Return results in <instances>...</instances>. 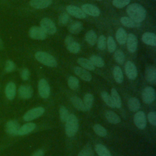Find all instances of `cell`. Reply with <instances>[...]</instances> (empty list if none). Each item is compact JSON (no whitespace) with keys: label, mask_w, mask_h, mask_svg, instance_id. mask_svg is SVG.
Wrapping results in <instances>:
<instances>
[{"label":"cell","mask_w":156,"mask_h":156,"mask_svg":"<svg viewBox=\"0 0 156 156\" xmlns=\"http://www.w3.org/2000/svg\"><path fill=\"white\" fill-rule=\"evenodd\" d=\"M114 58L115 61L120 64L122 65L124 63V61H125V55L124 52L120 50V49H117L114 54Z\"/></svg>","instance_id":"obj_39"},{"label":"cell","mask_w":156,"mask_h":156,"mask_svg":"<svg viewBox=\"0 0 156 156\" xmlns=\"http://www.w3.org/2000/svg\"><path fill=\"white\" fill-rule=\"evenodd\" d=\"M35 57L37 61L47 66L56 67L57 66V62L55 58L48 52L38 51L35 54Z\"/></svg>","instance_id":"obj_3"},{"label":"cell","mask_w":156,"mask_h":156,"mask_svg":"<svg viewBox=\"0 0 156 156\" xmlns=\"http://www.w3.org/2000/svg\"><path fill=\"white\" fill-rule=\"evenodd\" d=\"M29 35L32 39L38 40H43L47 37V34L44 31L38 26L31 27L29 30Z\"/></svg>","instance_id":"obj_9"},{"label":"cell","mask_w":156,"mask_h":156,"mask_svg":"<svg viewBox=\"0 0 156 156\" xmlns=\"http://www.w3.org/2000/svg\"><path fill=\"white\" fill-rule=\"evenodd\" d=\"M71 102L73 105L78 110L82 112H86L83 101L78 96H74L71 98Z\"/></svg>","instance_id":"obj_25"},{"label":"cell","mask_w":156,"mask_h":156,"mask_svg":"<svg viewBox=\"0 0 156 156\" xmlns=\"http://www.w3.org/2000/svg\"><path fill=\"white\" fill-rule=\"evenodd\" d=\"M130 1V0H113L112 4L118 9H121L128 5Z\"/></svg>","instance_id":"obj_44"},{"label":"cell","mask_w":156,"mask_h":156,"mask_svg":"<svg viewBox=\"0 0 156 156\" xmlns=\"http://www.w3.org/2000/svg\"><path fill=\"white\" fill-rule=\"evenodd\" d=\"M142 41L146 44L155 46H156V35L152 32H145L141 37Z\"/></svg>","instance_id":"obj_21"},{"label":"cell","mask_w":156,"mask_h":156,"mask_svg":"<svg viewBox=\"0 0 156 156\" xmlns=\"http://www.w3.org/2000/svg\"><path fill=\"white\" fill-rule=\"evenodd\" d=\"M44 151L42 149H38L33 153L32 156H43Z\"/></svg>","instance_id":"obj_49"},{"label":"cell","mask_w":156,"mask_h":156,"mask_svg":"<svg viewBox=\"0 0 156 156\" xmlns=\"http://www.w3.org/2000/svg\"><path fill=\"white\" fill-rule=\"evenodd\" d=\"M96 43H97L98 48L100 50L103 51L106 48V46H107V38L104 35H101L97 39Z\"/></svg>","instance_id":"obj_41"},{"label":"cell","mask_w":156,"mask_h":156,"mask_svg":"<svg viewBox=\"0 0 156 156\" xmlns=\"http://www.w3.org/2000/svg\"><path fill=\"white\" fill-rule=\"evenodd\" d=\"M65 44L67 49L73 54H77L80 50V44L76 41L70 35L66 37L65 39Z\"/></svg>","instance_id":"obj_8"},{"label":"cell","mask_w":156,"mask_h":156,"mask_svg":"<svg viewBox=\"0 0 156 156\" xmlns=\"http://www.w3.org/2000/svg\"><path fill=\"white\" fill-rule=\"evenodd\" d=\"M16 93V87L14 82H10L7 83L5 88V94L9 100H12L15 98Z\"/></svg>","instance_id":"obj_19"},{"label":"cell","mask_w":156,"mask_h":156,"mask_svg":"<svg viewBox=\"0 0 156 156\" xmlns=\"http://www.w3.org/2000/svg\"><path fill=\"white\" fill-rule=\"evenodd\" d=\"M30 76V72L27 68H23L21 72V77L23 80H27Z\"/></svg>","instance_id":"obj_48"},{"label":"cell","mask_w":156,"mask_h":156,"mask_svg":"<svg viewBox=\"0 0 156 156\" xmlns=\"http://www.w3.org/2000/svg\"><path fill=\"white\" fill-rule=\"evenodd\" d=\"M133 122L136 127L140 129H144L146 126V118L143 111H138L133 116Z\"/></svg>","instance_id":"obj_10"},{"label":"cell","mask_w":156,"mask_h":156,"mask_svg":"<svg viewBox=\"0 0 156 156\" xmlns=\"http://www.w3.org/2000/svg\"><path fill=\"white\" fill-rule=\"evenodd\" d=\"M16 68L15 63L10 60H7L5 62V71L6 73H11L15 70Z\"/></svg>","instance_id":"obj_45"},{"label":"cell","mask_w":156,"mask_h":156,"mask_svg":"<svg viewBox=\"0 0 156 156\" xmlns=\"http://www.w3.org/2000/svg\"><path fill=\"white\" fill-rule=\"evenodd\" d=\"M18 94L19 97L21 99H30L33 95L32 88L28 85H22L18 88Z\"/></svg>","instance_id":"obj_12"},{"label":"cell","mask_w":156,"mask_h":156,"mask_svg":"<svg viewBox=\"0 0 156 156\" xmlns=\"http://www.w3.org/2000/svg\"><path fill=\"white\" fill-rule=\"evenodd\" d=\"M111 97L113 99L115 107L119 108L121 107V99L118 92L115 88L111 89Z\"/></svg>","instance_id":"obj_30"},{"label":"cell","mask_w":156,"mask_h":156,"mask_svg":"<svg viewBox=\"0 0 156 156\" xmlns=\"http://www.w3.org/2000/svg\"><path fill=\"white\" fill-rule=\"evenodd\" d=\"M65 133L68 137L74 136L79 129V121L77 116L74 114H69L65 122Z\"/></svg>","instance_id":"obj_2"},{"label":"cell","mask_w":156,"mask_h":156,"mask_svg":"<svg viewBox=\"0 0 156 156\" xmlns=\"http://www.w3.org/2000/svg\"><path fill=\"white\" fill-rule=\"evenodd\" d=\"M120 21L123 26L127 27H130V28L138 27L141 25L140 23H138L135 20H132V18H130V17H127V16H122L120 19Z\"/></svg>","instance_id":"obj_23"},{"label":"cell","mask_w":156,"mask_h":156,"mask_svg":"<svg viewBox=\"0 0 156 156\" xmlns=\"http://www.w3.org/2000/svg\"><path fill=\"white\" fill-rule=\"evenodd\" d=\"M77 156H93V152L91 147L89 146L85 147L79 152Z\"/></svg>","instance_id":"obj_46"},{"label":"cell","mask_w":156,"mask_h":156,"mask_svg":"<svg viewBox=\"0 0 156 156\" xmlns=\"http://www.w3.org/2000/svg\"><path fill=\"white\" fill-rule=\"evenodd\" d=\"M90 60L94 66H97L98 68L103 67L105 64L104 60L101 57L95 55H91L90 58Z\"/></svg>","instance_id":"obj_35"},{"label":"cell","mask_w":156,"mask_h":156,"mask_svg":"<svg viewBox=\"0 0 156 156\" xmlns=\"http://www.w3.org/2000/svg\"><path fill=\"white\" fill-rule=\"evenodd\" d=\"M36 128V124L34 122H27L23 124L22 126H20L18 132V135H24L32 132Z\"/></svg>","instance_id":"obj_22"},{"label":"cell","mask_w":156,"mask_h":156,"mask_svg":"<svg viewBox=\"0 0 156 156\" xmlns=\"http://www.w3.org/2000/svg\"><path fill=\"white\" fill-rule=\"evenodd\" d=\"M93 101H94V97L93 94H91V93H87L85 94L83 97V102L86 112L91 109L93 105Z\"/></svg>","instance_id":"obj_33"},{"label":"cell","mask_w":156,"mask_h":156,"mask_svg":"<svg viewBox=\"0 0 156 156\" xmlns=\"http://www.w3.org/2000/svg\"><path fill=\"white\" fill-rule=\"evenodd\" d=\"M77 63L82 66V68L90 71L94 69V66L92 64L91 61L87 58L80 57L77 59Z\"/></svg>","instance_id":"obj_29"},{"label":"cell","mask_w":156,"mask_h":156,"mask_svg":"<svg viewBox=\"0 0 156 156\" xmlns=\"http://www.w3.org/2000/svg\"><path fill=\"white\" fill-rule=\"evenodd\" d=\"M69 16L68 13H63L60 15L58 16V24L61 26H64L66 25L69 21Z\"/></svg>","instance_id":"obj_43"},{"label":"cell","mask_w":156,"mask_h":156,"mask_svg":"<svg viewBox=\"0 0 156 156\" xmlns=\"http://www.w3.org/2000/svg\"><path fill=\"white\" fill-rule=\"evenodd\" d=\"M68 85L71 90H77L79 87V81L77 77L69 76L68 79Z\"/></svg>","instance_id":"obj_36"},{"label":"cell","mask_w":156,"mask_h":156,"mask_svg":"<svg viewBox=\"0 0 156 156\" xmlns=\"http://www.w3.org/2000/svg\"><path fill=\"white\" fill-rule=\"evenodd\" d=\"M125 72L127 77L130 80H135L138 76L136 66L131 61H127L125 64Z\"/></svg>","instance_id":"obj_11"},{"label":"cell","mask_w":156,"mask_h":156,"mask_svg":"<svg viewBox=\"0 0 156 156\" xmlns=\"http://www.w3.org/2000/svg\"><path fill=\"white\" fill-rule=\"evenodd\" d=\"M107 49H108V51L109 52L112 53L115 51L116 47V43L112 37L109 36L107 38Z\"/></svg>","instance_id":"obj_42"},{"label":"cell","mask_w":156,"mask_h":156,"mask_svg":"<svg viewBox=\"0 0 156 156\" xmlns=\"http://www.w3.org/2000/svg\"><path fill=\"white\" fill-rule=\"evenodd\" d=\"M93 130L96 133V134L99 136L103 137L106 136L107 134L106 129L102 125L99 124H96L94 125Z\"/></svg>","instance_id":"obj_38"},{"label":"cell","mask_w":156,"mask_h":156,"mask_svg":"<svg viewBox=\"0 0 156 156\" xmlns=\"http://www.w3.org/2000/svg\"><path fill=\"white\" fill-rule=\"evenodd\" d=\"M142 99L145 104H151L155 99V91L154 88L147 86L142 91Z\"/></svg>","instance_id":"obj_7"},{"label":"cell","mask_w":156,"mask_h":156,"mask_svg":"<svg viewBox=\"0 0 156 156\" xmlns=\"http://www.w3.org/2000/svg\"><path fill=\"white\" fill-rule=\"evenodd\" d=\"M3 47V42L2 41V40L0 38V49H2Z\"/></svg>","instance_id":"obj_50"},{"label":"cell","mask_w":156,"mask_h":156,"mask_svg":"<svg viewBox=\"0 0 156 156\" xmlns=\"http://www.w3.org/2000/svg\"><path fill=\"white\" fill-rule=\"evenodd\" d=\"M69 112L65 106H61L59 108V116L61 121L65 122L69 116Z\"/></svg>","instance_id":"obj_40"},{"label":"cell","mask_w":156,"mask_h":156,"mask_svg":"<svg viewBox=\"0 0 156 156\" xmlns=\"http://www.w3.org/2000/svg\"><path fill=\"white\" fill-rule=\"evenodd\" d=\"M52 2V0H30V5L37 9H42L49 7Z\"/></svg>","instance_id":"obj_20"},{"label":"cell","mask_w":156,"mask_h":156,"mask_svg":"<svg viewBox=\"0 0 156 156\" xmlns=\"http://www.w3.org/2000/svg\"><path fill=\"white\" fill-rule=\"evenodd\" d=\"M82 10L85 13L93 16H98L100 15V10L98 7L91 4H84L82 5Z\"/></svg>","instance_id":"obj_14"},{"label":"cell","mask_w":156,"mask_h":156,"mask_svg":"<svg viewBox=\"0 0 156 156\" xmlns=\"http://www.w3.org/2000/svg\"><path fill=\"white\" fill-rule=\"evenodd\" d=\"M126 43H127V48L130 52L133 53L136 51L138 47V39L134 34H128Z\"/></svg>","instance_id":"obj_15"},{"label":"cell","mask_w":156,"mask_h":156,"mask_svg":"<svg viewBox=\"0 0 156 156\" xmlns=\"http://www.w3.org/2000/svg\"><path fill=\"white\" fill-rule=\"evenodd\" d=\"M113 76L118 83H121L123 82V74L119 66H115L114 67L113 69Z\"/></svg>","instance_id":"obj_32"},{"label":"cell","mask_w":156,"mask_h":156,"mask_svg":"<svg viewBox=\"0 0 156 156\" xmlns=\"http://www.w3.org/2000/svg\"><path fill=\"white\" fill-rule=\"evenodd\" d=\"M105 118L107 119V120L112 124H118L121 122V118L120 117L114 112L111 111V110H108L107 111L105 112Z\"/></svg>","instance_id":"obj_24"},{"label":"cell","mask_w":156,"mask_h":156,"mask_svg":"<svg viewBox=\"0 0 156 156\" xmlns=\"http://www.w3.org/2000/svg\"><path fill=\"white\" fill-rule=\"evenodd\" d=\"M40 27L46 34L54 35L57 32V27L54 23L48 18H43L40 23Z\"/></svg>","instance_id":"obj_4"},{"label":"cell","mask_w":156,"mask_h":156,"mask_svg":"<svg viewBox=\"0 0 156 156\" xmlns=\"http://www.w3.org/2000/svg\"><path fill=\"white\" fill-rule=\"evenodd\" d=\"M38 91L40 96L43 98L46 99L50 95V86L48 81L44 79H41L39 80L38 83Z\"/></svg>","instance_id":"obj_6"},{"label":"cell","mask_w":156,"mask_h":156,"mask_svg":"<svg viewBox=\"0 0 156 156\" xmlns=\"http://www.w3.org/2000/svg\"><path fill=\"white\" fill-rule=\"evenodd\" d=\"M66 10L68 14L79 19H83L86 18V14L82 9L76 5H69L66 7Z\"/></svg>","instance_id":"obj_13"},{"label":"cell","mask_w":156,"mask_h":156,"mask_svg":"<svg viewBox=\"0 0 156 156\" xmlns=\"http://www.w3.org/2000/svg\"><path fill=\"white\" fill-rule=\"evenodd\" d=\"M129 109L131 112H137L140 107V102L136 98H130L127 102Z\"/></svg>","instance_id":"obj_28"},{"label":"cell","mask_w":156,"mask_h":156,"mask_svg":"<svg viewBox=\"0 0 156 156\" xmlns=\"http://www.w3.org/2000/svg\"><path fill=\"white\" fill-rule=\"evenodd\" d=\"M68 29L71 33L73 34H77L83 29V24L80 21H74L69 24Z\"/></svg>","instance_id":"obj_26"},{"label":"cell","mask_w":156,"mask_h":156,"mask_svg":"<svg viewBox=\"0 0 156 156\" xmlns=\"http://www.w3.org/2000/svg\"><path fill=\"white\" fill-rule=\"evenodd\" d=\"M101 98L103 99V101L105 102V103L108 105L110 107L112 108H115L113 99L111 97V96L106 91H102L101 93Z\"/></svg>","instance_id":"obj_37"},{"label":"cell","mask_w":156,"mask_h":156,"mask_svg":"<svg viewBox=\"0 0 156 156\" xmlns=\"http://www.w3.org/2000/svg\"><path fill=\"white\" fill-rule=\"evenodd\" d=\"M20 127V124L16 120H9L5 124L7 133L12 135H16Z\"/></svg>","instance_id":"obj_17"},{"label":"cell","mask_w":156,"mask_h":156,"mask_svg":"<svg viewBox=\"0 0 156 156\" xmlns=\"http://www.w3.org/2000/svg\"><path fill=\"white\" fill-rule=\"evenodd\" d=\"M44 112V108L42 107H37L33 108L27 112L23 116V119L25 121H31L36 118H39L43 115Z\"/></svg>","instance_id":"obj_5"},{"label":"cell","mask_w":156,"mask_h":156,"mask_svg":"<svg viewBox=\"0 0 156 156\" xmlns=\"http://www.w3.org/2000/svg\"><path fill=\"white\" fill-rule=\"evenodd\" d=\"M97 39V35L93 30H88L85 34V40L91 46H93L96 43Z\"/></svg>","instance_id":"obj_31"},{"label":"cell","mask_w":156,"mask_h":156,"mask_svg":"<svg viewBox=\"0 0 156 156\" xmlns=\"http://www.w3.org/2000/svg\"><path fill=\"white\" fill-rule=\"evenodd\" d=\"M73 69L74 73L82 80L86 82H90L92 79L91 74L87 69L79 66H75Z\"/></svg>","instance_id":"obj_18"},{"label":"cell","mask_w":156,"mask_h":156,"mask_svg":"<svg viewBox=\"0 0 156 156\" xmlns=\"http://www.w3.org/2000/svg\"><path fill=\"white\" fill-rule=\"evenodd\" d=\"M145 78L146 80L152 84L156 82V68L155 66L149 65L145 69Z\"/></svg>","instance_id":"obj_16"},{"label":"cell","mask_w":156,"mask_h":156,"mask_svg":"<svg viewBox=\"0 0 156 156\" xmlns=\"http://www.w3.org/2000/svg\"><path fill=\"white\" fill-rule=\"evenodd\" d=\"M98 1H102V0H98Z\"/></svg>","instance_id":"obj_51"},{"label":"cell","mask_w":156,"mask_h":156,"mask_svg":"<svg viewBox=\"0 0 156 156\" xmlns=\"http://www.w3.org/2000/svg\"><path fill=\"white\" fill-rule=\"evenodd\" d=\"M116 39L118 43L120 44H124L126 42L127 40V33L126 30L122 27L119 28L116 32Z\"/></svg>","instance_id":"obj_27"},{"label":"cell","mask_w":156,"mask_h":156,"mask_svg":"<svg viewBox=\"0 0 156 156\" xmlns=\"http://www.w3.org/2000/svg\"><path fill=\"white\" fill-rule=\"evenodd\" d=\"M126 12L130 18L140 23L144 20L146 16V12L144 8L137 3L128 5Z\"/></svg>","instance_id":"obj_1"},{"label":"cell","mask_w":156,"mask_h":156,"mask_svg":"<svg viewBox=\"0 0 156 156\" xmlns=\"http://www.w3.org/2000/svg\"><path fill=\"white\" fill-rule=\"evenodd\" d=\"M149 122L153 126H156V113L155 112H151L147 115Z\"/></svg>","instance_id":"obj_47"},{"label":"cell","mask_w":156,"mask_h":156,"mask_svg":"<svg viewBox=\"0 0 156 156\" xmlns=\"http://www.w3.org/2000/svg\"><path fill=\"white\" fill-rule=\"evenodd\" d=\"M95 151L99 156H112L108 149L101 144L96 145Z\"/></svg>","instance_id":"obj_34"}]
</instances>
